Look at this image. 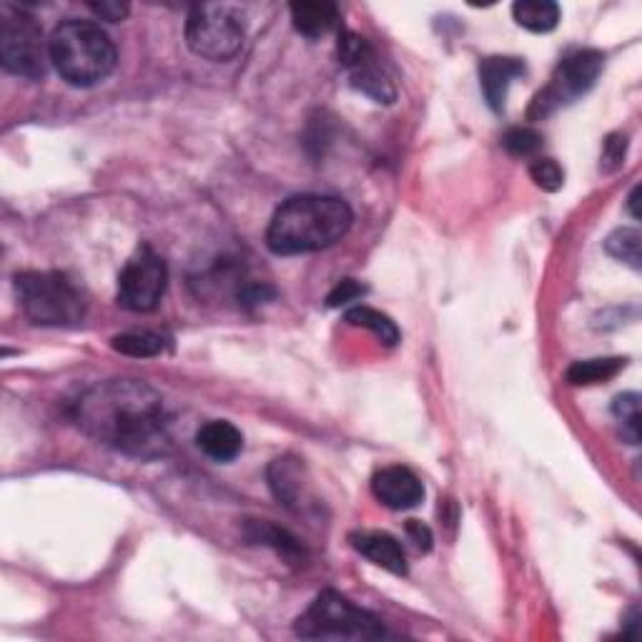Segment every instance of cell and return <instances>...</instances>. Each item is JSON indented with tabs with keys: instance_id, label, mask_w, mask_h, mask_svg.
I'll return each mask as SVG.
<instances>
[{
	"instance_id": "cell-1",
	"label": "cell",
	"mask_w": 642,
	"mask_h": 642,
	"mask_svg": "<svg viewBox=\"0 0 642 642\" xmlns=\"http://www.w3.org/2000/svg\"><path fill=\"white\" fill-rule=\"evenodd\" d=\"M76 419L95 442L123 454L154 460L171 450V415L154 386L111 380L91 386L76 402Z\"/></svg>"
},
{
	"instance_id": "cell-2",
	"label": "cell",
	"mask_w": 642,
	"mask_h": 642,
	"mask_svg": "<svg viewBox=\"0 0 642 642\" xmlns=\"http://www.w3.org/2000/svg\"><path fill=\"white\" fill-rule=\"evenodd\" d=\"M351 209L347 201L322 193H304L284 201L267 228V246L279 257H299L329 249L349 232Z\"/></svg>"
},
{
	"instance_id": "cell-3",
	"label": "cell",
	"mask_w": 642,
	"mask_h": 642,
	"mask_svg": "<svg viewBox=\"0 0 642 642\" xmlns=\"http://www.w3.org/2000/svg\"><path fill=\"white\" fill-rule=\"evenodd\" d=\"M50 64L66 83L88 88L105 81L116 68L119 53L101 25L91 21H64L48 41Z\"/></svg>"
},
{
	"instance_id": "cell-4",
	"label": "cell",
	"mask_w": 642,
	"mask_h": 642,
	"mask_svg": "<svg viewBox=\"0 0 642 642\" xmlns=\"http://www.w3.org/2000/svg\"><path fill=\"white\" fill-rule=\"evenodd\" d=\"M21 309L38 327H76L86 316V296L64 271H25L15 277Z\"/></svg>"
},
{
	"instance_id": "cell-5",
	"label": "cell",
	"mask_w": 642,
	"mask_h": 642,
	"mask_svg": "<svg viewBox=\"0 0 642 642\" xmlns=\"http://www.w3.org/2000/svg\"><path fill=\"white\" fill-rule=\"evenodd\" d=\"M296 635L304 640H380L386 638L382 620L359 608L345 595L327 590L296 620Z\"/></svg>"
},
{
	"instance_id": "cell-6",
	"label": "cell",
	"mask_w": 642,
	"mask_h": 642,
	"mask_svg": "<svg viewBox=\"0 0 642 642\" xmlns=\"http://www.w3.org/2000/svg\"><path fill=\"white\" fill-rule=\"evenodd\" d=\"M246 38V15L239 5L204 3L193 5L187 18V46L196 56L224 64L241 50Z\"/></svg>"
},
{
	"instance_id": "cell-7",
	"label": "cell",
	"mask_w": 642,
	"mask_h": 642,
	"mask_svg": "<svg viewBox=\"0 0 642 642\" xmlns=\"http://www.w3.org/2000/svg\"><path fill=\"white\" fill-rule=\"evenodd\" d=\"M50 60L43 29L31 13L15 5L0 8V64L18 78L41 81Z\"/></svg>"
},
{
	"instance_id": "cell-8",
	"label": "cell",
	"mask_w": 642,
	"mask_h": 642,
	"mask_svg": "<svg viewBox=\"0 0 642 642\" xmlns=\"http://www.w3.org/2000/svg\"><path fill=\"white\" fill-rule=\"evenodd\" d=\"M605 56L600 50H575L567 58H562V64L555 68L550 83L534 95V101L527 111L530 121H542L565 109L579 95H585L595 86L597 76L602 74Z\"/></svg>"
},
{
	"instance_id": "cell-9",
	"label": "cell",
	"mask_w": 642,
	"mask_h": 642,
	"mask_svg": "<svg viewBox=\"0 0 642 642\" xmlns=\"http://www.w3.org/2000/svg\"><path fill=\"white\" fill-rule=\"evenodd\" d=\"M169 269L154 249H138L119 274V304L128 312H154L166 294Z\"/></svg>"
},
{
	"instance_id": "cell-10",
	"label": "cell",
	"mask_w": 642,
	"mask_h": 642,
	"mask_svg": "<svg viewBox=\"0 0 642 642\" xmlns=\"http://www.w3.org/2000/svg\"><path fill=\"white\" fill-rule=\"evenodd\" d=\"M339 64L347 68L349 83L354 91L364 93L374 103H394L397 101V88H394L392 78L384 74L380 66V58H376L374 48L369 46L364 35L354 31H341L339 33Z\"/></svg>"
},
{
	"instance_id": "cell-11",
	"label": "cell",
	"mask_w": 642,
	"mask_h": 642,
	"mask_svg": "<svg viewBox=\"0 0 642 642\" xmlns=\"http://www.w3.org/2000/svg\"><path fill=\"white\" fill-rule=\"evenodd\" d=\"M372 495L390 509H415L425 499V485L415 472L392 464V468L380 470L372 477Z\"/></svg>"
},
{
	"instance_id": "cell-12",
	"label": "cell",
	"mask_w": 642,
	"mask_h": 642,
	"mask_svg": "<svg viewBox=\"0 0 642 642\" xmlns=\"http://www.w3.org/2000/svg\"><path fill=\"white\" fill-rule=\"evenodd\" d=\"M527 74L525 60L513 56H489L480 64V86L492 111H503L507 103V91L515 78Z\"/></svg>"
},
{
	"instance_id": "cell-13",
	"label": "cell",
	"mask_w": 642,
	"mask_h": 642,
	"mask_svg": "<svg viewBox=\"0 0 642 642\" xmlns=\"http://www.w3.org/2000/svg\"><path fill=\"white\" fill-rule=\"evenodd\" d=\"M351 548H354L359 555L367 557L369 562H374L376 567L386 570V573L407 575V555H404V548L399 544L397 538L386 532H351L349 534Z\"/></svg>"
},
{
	"instance_id": "cell-14",
	"label": "cell",
	"mask_w": 642,
	"mask_h": 642,
	"mask_svg": "<svg viewBox=\"0 0 642 642\" xmlns=\"http://www.w3.org/2000/svg\"><path fill=\"white\" fill-rule=\"evenodd\" d=\"M199 450L214 462H232L244 450V435L226 419H211L196 435Z\"/></svg>"
},
{
	"instance_id": "cell-15",
	"label": "cell",
	"mask_w": 642,
	"mask_h": 642,
	"mask_svg": "<svg viewBox=\"0 0 642 642\" xmlns=\"http://www.w3.org/2000/svg\"><path fill=\"white\" fill-rule=\"evenodd\" d=\"M292 21L299 33L314 41L337 29L339 8L334 3H327V0H306V3H294Z\"/></svg>"
},
{
	"instance_id": "cell-16",
	"label": "cell",
	"mask_w": 642,
	"mask_h": 642,
	"mask_svg": "<svg viewBox=\"0 0 642 642\" xmlns=\"http://www.w3.org/2000/svg\"><path fill=\"white\" fill-rule=\"evenodd\" d=\"M517 25L530 33H550L560 23V5L552 0H517L513 5Z\"/></svg>"
},
{
	"instance_id": "cell-17",
	"label": "cell",
	"mask_w": 642,
	"mask_h": 642,
	"mask_svg": "<svg viewBox=\"0 0 642 642\" xmlns=\"http://www.w3.org/2000/svg\"><path fill=\"white\" fill-rule=\"evenodd\" d=\"M628 359L608 357V359H585V362H575L567 369V382L573 386H593L605 384L618 376L626 369Z\"/></svg>"
},
{
	"instance_id": "cell-18",
	"label": "cell",
	"mask_w": 642,
	"mask_h": 642,
	"mask_svg": "<svg viewBox=\"0 0 642 642\" xmlns=\"http://www.w3.org/2000/svg\"><path fill=\"white\" fill-rule=\"evenodd\" d=\"M246 538H249L251 542H259V544H267V548H271L277 552V555H281L284 560H299L304 555V550L299 548V542L289 534L286 530H281V527L271 525L267 520H249V525H246Z\"/></svg>"
},
{
	"instance_id": "cell-19",
	"label": "cell",
	"mask_w": 642,
	"mask_h": 642,
	"mask_svg": "<svg viewBox=\"0 0 642 642\" xmlns=\"http://www.w3.org/2000/svg\"><path fill=\"white\" fill-rule=\"evenodd\" d=\"M345 322L351 324V327H362V329L374 331L386 347H397L399 345L397 324H394L390 316L382 314V312L369 309V306H354V309H349L345 314Z\"/></svg>"
},
{
	"instance_id": "cell-20",
	"label": "cell",
	"mask_w": 642,
	"mask_h": 642,
	"mask_svg": "<svg viewBox=\"0 0 642 642\" xmlns=\"http://www.w3.org/2000/svg\"><path fill=\"white\" fill-rule=\"evenodd\" d=\"M111 345L113 349L126 357L148 359V357L164 354L166 337H161V334H156V331H128V334H119V337H113Z\"/></svg>"
},
{
	"instance_id": "cell-21",
	"label": "cell",
	"mask_w": 642,
	"mask_h": 642,
	"mask_svg": "<svg viewBox=\"0 0 642 642\" xmlns=\"http://www.w3.org/2000/svg\"><path fill=\"white\" fill-rule=\"evenodd\" d=\"M640 241L642 236L638 228H618V232H612L608 236V241H605V249L612 259H618L622 263H628L632 269H640Z\"/></svg>"
},
{
	"instance_id": "cell-22",
	"label": "cell",
	"mask_w": 642,
	"mask_h": 642,
	"mask_svg": "<svg viewBox=\"0 0 642 642\" xmlns=\"http://www.w3.org/2000/svg\"><path fill=\"white\" fill-rule=\"evenodd\" d=\"M612 415L620 421L622 437L628 439L630 444H640V397L635 392L620 394L612 404Z\"/></svg>"
},
{
	"instance_id": "cell-23",
	"label": "cell",
	"mask_w": 642,
	"mask_h": 642,
	"mask_svg": "<svg viewBox=\"0 0 642 642\" xmlns=\"http://www.w3.org/2000/svg\"><path fill=\"white\" fill-rule=\"evenodd\" d=\"M503 146H505L507 154H513L517 158H527V156H534L540 151L542 136L530 126H517V128L507 131L505 138H503Z\"/></svg>"
},
{
	"instance_id": "cell-24",
	"label": "cell",
	"mask_w": 642,
	"mask_h": 642,
	"mask_svg": "<svg viewBox=\"0 0 642 642\" xmlns=\"http://www.w3.org/2000/svg\"><path fill=\"white\" fill-rule=\"evenodd\" d=\"M530 176L542 191L555 193L565 187V171L555 158H534L530 164Z\"/></svg>"
},
{
	"instance_id": "cell-25",
	"label": "cell",
	"mask_w": 642,
	"mask_h": 642,
	"mask_svg": "<svg viewBox=\"0 0 642 642\" xmlns=\"http://www.w3.org/2000/svg\"><path fill=\"white\" fill-rule=\"evenodd\" d=\"M626 154H628V136L622 134H610L605 138V146H602V161H600V169L605 173H612L618 171L622 164H626Z\"/></svg>"
},
{
	"instance_id": "cell-26",
	"label": "cell",
	"mask_w": 642,
	"mask_h": 642,
	"mask_svg": "<svg viewBox=\"0 0 642 642\" xmlns=\"http://www.w3.org/2000/svg\"><path fill=\"white\" fill-rule=\"evenodd\" d=\"M364 294H367L364 284H359V281H354V279H345V281H339V284L334 286V292L327 296V306H331V309H339V306L357 302V299H362Z\"/></svg>"
},
{
	"instance_id": "cell-27",
	"label": "cell",
	"mask_w": 642,
	"mask_h": 642,
	"mask_svg": "<svg viewBox=\"0 0 642 642\" xmlns=\"http://www.w3.org/2000/svg\"><path fill=\"white\" fill-rule=\"evenodd\" d=\"M88 8H91L101 21H109V23H119L131 13V5L119 3V0H101V3H91Z\"/></svg>"
},
{
	"instance_id": "cell-28",
	"label": "cell",
	"mask_w": 642,
	"mask_h": 642,
	"mask_svg": "<svg viewBox=\"0 0 642 642\" xmlns=\"http://www.w3.org/2000/svg\"><path fill=\"white\" fill-rule=\"evenodd\" d=\"M407 534H409V540L415 542V548L419 552L432 550V530H429L427 525H421L419 520H409L407 522Z\"/></svg>"
}]
</instances>
